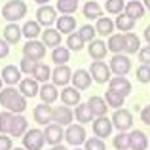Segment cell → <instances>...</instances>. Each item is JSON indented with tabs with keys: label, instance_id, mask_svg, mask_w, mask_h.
I'll use <instances>...</instances> for the list:
<instances>
[{
	"label": "cell",
	"instance_id": "cell-1",
	"mask_svg": "<svg viewBox=\"0 0 150 150\" xmlns=\"http://www.w3.org/2000/svg\"><path fill=\"white\" fill-rule=\"evenodd\" d=\"M0 105L6 106L13 114H21L27 108V97H23L19 89H13L10 86L6 89H0Z\"/></svg>",
	"mask_w": 150,
	"mask_h": 150
},
{
	"label": "cell",
	"instance_id": "cell-2",
	"mask_svg": "<svg viewBox=\"0 0 150 150\" xmlns=\"http://www.w3.org/2000/svg\"><path fill=\"white\" fill-rule=\"evenodd\" d=\"M27 15V4L23 0H10L2 8V17L8 19L10 23H15Z\"/></svg>",
	"mask_w": 150,
	"mask_h": 150
},
{
	"label": "cell",
	"instance_id": "cell-3",
	"mask_svg": "<svg viewBox=\"0 0 150 150\" xmlns=\"http://www.w3.org/2000/svg\"><path fill=\"white\" fill-rule=\"evenodd\" d=\"M21 139H23V148L25 150H42V146L46 144L44 131H40V129H36V127L27 129Z\"/></svg>",
	"mask_w": 150,
	"mask_h": 150
},
{
	"label": "cell",
	"instance_id": "cell-4",
	"mask_svg": "<svg viewBox=\"0 0 150 150\" xmlns=\"http://www.w3.org/2000/svg\"><path fill=\"white\" fill-rule=\"evenodd\" d=\"M110 72H114L116 76H125L131 70V59L127 55L122 53H114V57L110 59Z\"/></svg>",
	"mask_w": 150,
	"mask_h": 150
},
{
	"label": "cell",
	"instance_id": "cell-5",
	"mask_svg": "<svg viewBox=\"0 0 150 150\" xmlns=\"http://www.w3.org/2000/svg\"><path fill=\"white\" fill-rule=\"evenodd\" d=\"M65 139L72 146H80L86 143V129L82 124H70L65 131Z\"/></svg>",
	"mask_w": 150,
	"mask_h": 150
},
{
	"label": "cell",
	"instance_id": "cell-6",
	"mask_svg": "<svg viewBox=\"0 0 150 150\" xmlns=\"http://www.w3.org/2000/svg\"><path fill=\"white\" fill-rule=\"evenodd\" d=\"M112 125L120 131H127L133 127V114L125 108H116V112L112 114Z\"/></svg>",
	"mask_w": 150,
	"mask_h": 150
},
{
	"label": "cell",
	"instance_id": "cell-7",
	"mask_svg": "<svg viewBox=\"0 0 150 150\" xmlns=\"http://www.w3.org/2000/svg\"><path fill=\"white\" fill-rule=\"evenodd\" d=\"M89 74H91V78L97 82V84H106V82L110 80V67L106 65V63L103 61H93L91 63V69H89Z\"/></svg>",
	"mask_w": 150,
	"mask_h": 150
},
{
	"label": "cell",
	"instance_id": "cell-8",
	"mask_svg": "<svg viewBox=\"0 0 150 150\" xmlns=\"http://www.w3.org/2000/svg\"><path fill=\"white\" fill-rule=\"evenodd\" d=\"M23 55L29 59H33V61H40V59H44L46 55V46L42 44V42L38 40H29L25 46H23Z\"/></svg>",
	"mask_w": 150,
	"mask_h": 150
},
{
	"label": "cell",
	"instance_id": "cell-9",
	"mask_svg": "<svg viewBox=\"0 0 150 150\" xmlns=\"http://www.w3.org/2000/svg\"><path fill=\"white\" fill-rule=\"evenodd\" d=\"M55 8H51L48 6V4H44V6H40L38 8V11H36V21H38V25H42V27H51L55 21H57V15H55Z\"/></svg>",
	"mask_w": 150,
	"mask_h": 150
},
{
	"label": "cell",
	"instance_id": "cell-10",
	"mask_svg": "<svg viewBox=\"0 0 150 150\" xmlns=\"http://www.w3.org/2000/svg\"><path fill=\"white\" fill-rule=\"evenodd\" d=\"M65 139V131H63V125H59V124H48L46 125V131H44V141L48 144H59L61 141Z\"/></svg>",
	"mask_w": 150,
	"mask_h": 150
},
{
	"label": "cell",
	"instance_id": "cell-11",
	"mask_svg": "<svg viewBox=\"0 0 150 150\" xmlns=\"http://www.w3.org/2000/svg\"><path fill=\"white\" fill-rule=\"evenodd\" d=\"M74 120V112L69 108V106H57V108L51 110V122H55V124L59 125H70Z\"/></svg>",
	"mask_w": 150,
	"mask_h": 150
},
{
	"label": "cell",
	"instance_id": "cell-12",
	"mask_svg": "<svg viewBox=\"0 0 150 150\" xmlns=\"http://www.w3.org/2000/svg\"><path fill=\"white\" fill-rule=\"evenodd\" d=\"M112 120H108L106 116H97V120H93V133L99 139H105V137H110L112 133Z\"/></svg>",
	"mask_w": 150,
	"mask_h": 150
},
{
	"label": "cell",
	"instance_id": "cell-13",
	"mask_svg": "<svg viewBox=\"0 0 150 150\" xmlns=\"http://www.w3.org/2000/svg\"><path fill=\"white\" fill-rule=\"evenodd\" d=\"M108 89H112V91L127 97L129 93H131V82H129L125 76H114V78L108 80Z\"/></svg>",
	"mask_w": 150,
	"mask_h": 150
},
{
	"label": "cell",
	"instance_id": "cell-14",
	"mask_svg": "<svg viewBox=\"0 0 150 150\" xmlns=\"http://www.w3.org/2000/svg\"><path fill=\"white\" fill-rule=\"evenodd\" d=\"M72 78V70L67 65H57L53 70H51V80H53L55 86H67Z\"/></svg>",
	"mask_w": 150,
	"mask_h": 150
},
{
	"label": "cell",
	"instance_id": "cell-15",
	"mask_svg": "<svg viewBox=\"0 0 150 150\" xmlns=\"http://www.w3.org/2000/svg\"><path fill=\"white\" fill-rule=\"evenodd\" d=\"M38 91H40V88H38V82L34 80V78H23V80L19 82V93H21L23 97H27V99L36 97Z\"/></svg>",
	"mask_w": 150,
	"mask_h": 150
},
{
	"label": "cell",
	"instance_id": "cell-16",
	"mask_svg": "<svg viewBox=\"0 0 150 150\" xmlns=\"http://www.w3.org/2000/svg\"><path fill=\"white\" fill-rule=\"evenodd\" d=\"M148 146V137L141 129H133L129 133V148L131 150H146Z\"/></svg>",
	"mask_w": 150,
	"mask_h": 150
},
{
	"label": "cell",
	"instance_id": "cell-17",
	"mask_svg": "<svg viewBox=\"0 0 150 150\" xmlns=\"http://www.w3.org/2000/svg\"><path fill=\"white\" fill-rule=\"evenodd\" d=\"M51 110H53V108H51L50 105H46V103L34 106V110H33L34 122H36V124H40V125H48L50 122H51Z\"/></svg>",
	"mask_w": 150,
	"mask_h": 150
},
{
	"label": "cell",
	"instance_id": "cell-18",
	"mask_svg": "<svg viewBox=\"0 0 150 150\" xmlns=\"http://www.w3.org/2000/svg\"><path fill=\"white\" fill-rule=\"evenodd\" d=\"M91 80H93L91 74L84 69H78L76 72H72V78H70V82L74 84L76 89H88L89 86H91Z\"/></svg>",
	"mask_w": 150,
	"mask_h": 150
},
{
	"label": "cell",
	"instance_id": "cell-19",
	"mask_svg": "<svg viewBox=\"0 0 150 150\" xmlns=\"http://www.w3.org/2000/svg\"><path fill=\"white\" fill-rule=\"evenodd\" d=\"M2 82L4 84H8V86H15V84H19L21 82V70L17 69L15 65H6L2 69Z\"/></svg>",
	"mask_w": 150,
	"mask_h": 150
},
{
	"label": "cell",
	"instance_id": "cell-20",
	"mask_svg": "<svg viewBox=\"0 0 150 150\" xmlns=\"http://www.w3.org/2000/svg\"><path fill=\"white\" fill-rule=\"evenodd\" d=\"M106 51H108V48L103 40H91L88 46V53L93 61H103L106 57Z\"/></svg>",
	"mask_w": 150,
	"mask_h": 150
},
{
	"label": "cell",
	"instance_id": "cell-21",
	"mask_svg": "<svg viewBox=\"0 0 150 150\" xmlns=\"http://www.w3.org/2000/svg\"><path fill=\"white\" fill-rule=\"evenodd\" d=\"M42 44L46 46V48H57V46H61V33H59L57 29H48L42 33Z\"/></svg>",
	"mask_w": 150,
	"mask_h": 150
},
{
	"label": "cell",
	"instance_id": "cell-22",
	"mask_svg": "<svg viewBox=\"0 0 150 150\" xmlns=\"http://www.w3.org/2000/svg\"><path fill=\"white\" fill-rule=\"evenodd\" d=\"M38 95H40L42 103H46V105H51V103H55V101H57V97H59L57 86H55V84H48V82H46V84L40 88Z\"/></svg>",
	"mask_w": 150,
	"mask_h": 150
},
{
	"label": "cell",
	"instance_id": "cell-23",
	"mask_svg": "<svg viewBox=\"0 0 150 150\" xmlns=\"http://www.w3.org/2000/svg\"><path fill=\"white\" fill-rule=\"evenodd\" d=\"M61 103L67 105V106H76L78 103H80V89H76L74 86H72V88H63Z\"/></svg>",
	"mask_w": 150,
	"mask_h": 150
},
{
	"label": "cell",
	"instance_id": "cell-24",
	"mask_svg": "<svg viewBox=\"0 0 150 150\" xmlns=\"http://www.w3.org/2000/svg\"><path fill=\"white\" fill-rule=\"evenodd\" d=\"M88 106H89V110L93 112V116H105V114H106V108H108L106 101L103 99V97H99V95L89 97Z\"/></svg>",
	"mask_w": 150,
	"mask_h": 150
},
{
	"label": "cell",
	"instance_id": "cell-25",
	"mask_svg": "<svg viewBox=\"0 0 150 150\" xmlns=\"http://www.w3.org/2000/svg\"><path fill=\"white\" fill-rule=\"evenodd\" d=\"M55 23H57V30L61 34H70L76 29V19H74L72 15H61Z\"/></svg>",
	"mask_w": 150,
	"mask_h": 150
},
{
	"label": "cell",
	"instance_id": "cell-26",
	"mask_svg": "<svg viewBox=\"0 0 150 150\" xmlns=\"http://www.w3.org/2000/svg\"><path fill=\"white\" fill-rule=\"evenodd\" d=\"M27 129H29V122H27V118L21 116V114H17V116L13 118V124H11L10 135L11 137H23Z\"/></svg>",
	"mask_w": 150,
	"mask_h": 150
},
{
	"label": "cell",
	"instance_id": "cell-27",
	"mask_svg": "<svg viewBox=\"0 0 150 150\" xmlns=\"http://www.w3.org/2000/svg\"><path fill=\"white\" fill-rule=\"evenodd\" d=\"M21 36H23L21 27H17L15 23H10V25H6V29H4V40H6L8 44H17Z\"/></svg>",
	"mask_w": 150,
	"mask_h": 150
},
{
	"label": "cell",
	"instance_id": "cell-28",
	"mask_svg": "<svg viewBox=\"0 0 150 150\" xmlns=\"http://www.w3.org/2000/svg\"><path fill=\"white\" fill-rule=\"evenodd\" d=\"M74 116H76V122H80V124L93 122V112L89 110L88 103H78V105H76V110H74Z\"/></svg>",
	"mask_w": 150,
	"mask_h": 150
},
{
	"label": "cell",
	"instance_id": "cell-29",
	"mask_svg": "<svg viewBox=\"0 0 150 150\" xmlns=\"http://www.w3.org/2000/svg\"><path fill=\"white\" fill-rule=\"evenodd\" d=\"M125 15H129L131 19H141L144 15V4H141L139 0H129L125 6Z\"/></svg>",
	"mask_w": 150,
	"mask_h": 150
},
{
	"label": "cell",
	"instance_id": "cell-30",
	"mask_svg": "<svg viewBox=\"0 0 150 150\" xmlns=\"http://www.w3.org/2000/svg\"><path fill=\"white\" fill-rule=\"evenodd\" d=\"M124 42H125V46H124L125 53H137V51L141 50V40H139V36L133 34V33H125Z\"/></svg>",
	"mask_w": 150,
	"mask_h": 150
},
{
	"label": "cell",
	"instance_id": "cell-31",
	"mask_svg": "<svg viewBox=\"0 0 150 150\" xmlns=\"http://www.w3.org/2000/svg\"><path fill=\"white\" fill-rule=\"evenodd\" d=\"M30 76H33L36 82L46 84V82L51 78V70H50L48 65H44V63H36V67H34V70H33V74H30Z\"/></svg>",
	"mask_w": 150,
	"mask_h": 150
},
{
	"label": "cell",
	"instance_id": "cell-32",
	"mask_svg": "<svg viewBox=\"0 0 150 150\" xmlns=\"http://www.w3.org/2000/svg\"><path fill=\"white\" fill-rule=\"evenodd\" d=\"M114 27H116L118 30H124V33H131L133 27H135V19H131L125 13H118L116 21H114Z\"/></svg>",
	"mask_w": 150,
	"mask_h": 150
},
{
	"label": "cell",
	"instance_id": "cell-33",
	"mask_svg": "<svg viewBox=\"0 0 150 150\" xmlns=\"http://www.w3.org/2000/svg\"><path fill=\"white\" fill-rule=\"evenodd\" d=\"M95 30L101 36H110L114 30V21L110 17H99L97 19V25H95Z\"/></svg>",
	"mask_w": 150,
	"mask_h": 150
},
{
	"label": "cell",
	"instance_id": "cell-34",
	"mask_svg": "<svg viewBox=\"0 0 150 150\" xmlns=\"http://www.w3.org/2000/svg\"><path fill=\"white\" fill-rule=\"evenodd\" d=\"M69 57H70V50L63 48V46H57V48H53V51H51V61L55 65H67Z\"/></svg>",
	"mask_w": 150,
	"mask_h": 150
},
{
	"label": "cell",
	"instance_id": "cell-35",
	"mask_svg": "<svg viewBox=\"0 0 150 150\" xmlns=\"http://www.w3.org/2000/svg\"><path fill=\"white\" fill-rule=\"evenodd\" d=\"M82 11H84V15L88 19H99V17H103V10H101V6L95 2V0L86 2L84 8H82Z\"/></svg>",
	"mask_w": 150,
	"mask_h": 150
},
{
	"label": "cell",
	"instance_id": "cell-36",
	"mask_svg": "<svg viewBox=\"0 0 150 150\" xmlns=\"http://www.w3.org/2000/svg\"><path fill=\"white\" fill-rule=\"evenodd\" d=\"M124 34H110L108 36V44H106V48H108V51H112V53H122L124 51Z\"/></svg>",
	"mask_w": 150,
	"mask_h": 150
},
{
	"label": "cell",
	"instance_id": "cell-37",
	"mask_svg": "<svg viewBox=\"0 0 150 150\" xmlns=\"http://www.w3.org/2000/svg\"><path fill=\"white\" fill-rule=\"evenodd\" d=\"M21 30L29 40H34L36 36H40V25H38V21H27Z\"/></svg>",
	"mask_w": 150,
	"mask_h": 150
},
{
	"label": "cell",
	"instance_id": "cell-38",
	"mask_svg": "<svg viewBox=\"0 0 150 150\" xmlns=\"http://www.w3.org/2000/svg\"><path fill=\"white\" fill-rule=\"evenodd\" d=\"M57 10L63 15H70L78 10V0H57Z\"/></svg>",
	"mask_w": 150,
	"mask_h": 150
},
{
	"label": "cell",
	"instance_id": "cell-39",
	"mask_svg": "<svg viewBox=\"0 0 150 150\" xmlns=\"http://www.w3.org/2000/svg\"><path fill=\"white\" fill-rule=\"evenodd\" d=\"M105 101H106V105L112 106V108H120V106H124L125 97L120 95V93H116V91H112V89H108V91H106Z\"/></svg>",
	"mask_w": 150,
	"mask_h": 150
},
{
	"label": "cell",
	"instance_id": "cell-40",
	"mask_svg": "<svg viewBox=\"0 0 150 150\" xmlns=\"http://www.w3.org/2000/svg\"><path fill=\"white\" fill-rule=\"evenodd\" d=\"M13 118L15 114L6 110V112H0V133H10L11 124H13Z\"/></svg>",
	"mask_w": 150,
	"mask_h": 150
},
{
	"label": "cell",
	"instance_id": "cell-41",
	"mask_svg": "<svg viewBox=\"0 0 150 150\" xmlns=\"http://www.w3.org/2000/svg\"><path fill=\"white\" fill-rule=\"evenodd\" d=\"M112 144H114V148H116V150H127L129 148V133L120 131L116 137H114Z\"/></svg>",
	"mask_w": 150,
	"mask_h": 150
},
{
	"label": "cell",
	"instance_id": "cell-42",
	"mask_svg": "<svg viewBox=\"0 0 150 150\" xmlns=\"http://www.w3.org/2000/svg\"><path fill=\"white\" fill-rule=\"evenodd\" d=\"M67 46H69V50H72V51H80L84 48V40L80 38V34L70 33L69 38H67Z\"/></svg>",
	"mask_w": 150,
	"mask_h": 150
},
{
	"label": "cell",
	"instance_id": "cell-43",
	"mask_svg": "<svg viewBox=\"0 0 150 150\" xmlns=\"http://www.w3.org/2000/svg\"><path fill=\"white\" fill-rule=\"evenodd\" d=\"M86 148L84 150H106L105 141L99 139V137H91V139H86Z\"/></svg>",
	"mask_w": 150,
	"mask_h": 150
},
{
	"label": "cell",
	"instance_id": "cell-44",
	"mask_svg": "<svg viewBox=\"0 0 150 150\" xmlns=\"http://www.w3.org/2000/svg\"><path fill=\"white\" fill-rule=\"evenodd\" d=\"M78 34H80V38L84 42H91V40H95L97 30H95V27H91V25H84L80 30H78Z\"/></svg>",
	"mask_w": 150,
	"mask_h": 150
},
{
	"label": "cell",
	"instance_id": "cell-45",
	"mask_svg": "<svg viewBox=\"0 0 150 150\" xmlns=\"http://www.w3.org/2000/svg\"><path fill=\"white\" fill-rule=\"evenodd\" d=\"M106 11L112 15H118L122 13V10H124V0H106Z\"/></svg>",
	"mask_w": 150,
	"mask_h": 150
},
{
	"label": "cell",
	"instance_id": "cell-46",
	"mask_svg": "<svg viewBox=\"0 0 150 150\" xmlns=\"http://www.w3.org/2000/svg\"><path fill=\"white\" fill-rule=\"evenodd\" d=\"M137 80L141 84H148L150 82V67L148 65H143V67L137 69Z\"/></svg>",
	"mask_w": 150,
	"mask_h": 150
},
{
	"label": "cell",
	"instance_id": "cell-47",
	"mask_svg": "<svg viewBox=\"0 0 150 150\" xmlns=\"http://www.w3.org/2000/svg\"><path fill=\"white\" fill-rule=\"evenodd\" d=\"M36 63H38V61H33V59H29V57H23V59H21V67H19V70H21V72H25V74H33V70H34V67H36Z\"/></svg>",
	"mask_w": 150,
	"mask_h": 150
},
{
	"label": "cell",
	"instance_id": "cell-48",
	"mask_svg": "<svg viewBox=\"0 0 150 150\" xmlns=\"http://www.w3.org/2000/svg\"><path fill=\"white\" fill-rule=\"evenodd\" d=\"M139 61L143 63V65L150 67V46H144V48L139 50Z\"/></svg>",
	"mask_w": 150,
	"mask_h": 150
},
{
	"label": "cell",
	"instance_id": "cell-49",
	"mask_svg": "<svg viewBox=\"0 0 150 150\" xmlns=\"http://www.w3.org/2000/svg\"><path fill=\"white\" fill-rule=\"evenodd\" d=\"M0 150H11V137L8 133H0Z\"/></svg>",
	"mask_w": 150,
	"mask_h": 150
},
{
	"label": "cell",
	"instance_id": "cell-50",
	"mask_svg": "<svg viewBox=\"0 0 150 150\" xmlns=\"http://www.w3.org/2000/svg\"><path fill=\"white\" fill-rule=\"evenodd\" d=\"M8 53H10V46H8L6 40H0V59L8 57Z\"/></svg>",
	"mask_w": 150,
	"mask_h": 150
},
{
	"label": "cell",
	"instance_id": "cell-51",
	"mask_svg": "<svg viewBox=\"0 0 150 150\" xmlns=\"http://www.w3.org/2000/svg\"><path fill=\"white\" fill-rule=\"evenodd\" d=\"M141 120H143L146 125H150V105L144 106V108L141 110Z\"/></svg>",
	"mask_w": 150,
	"mask_h": 150
},
{
	"label": "cell",
	"instance_id": "cell-52",
	"mask_svg": "<svg viewBox=\"0 0 150 150\" xmlns=\"http://www.w3.org/2000/svg\"><path fill=\"white\" fill-rule=\"evenodd\" d=\"M144 38H146V42H148V46H150V25L144 29Z\"/></svg>",
	"mask_w": 150,
	"mask_h": 150
},
{
	"label": "cell",
	"instance_id": "cell-53",
	"mask_svg": "<svg viewBox=\"0 0 150 150\" xmlns=\"http://www.w3.org/2000/svg\"><path fill=\"white\" fill-rule=\"evenodd\" d=\"M51 150H69V148H67V146H63V144L59 143V144H53V146H51Z\"/></svg>",
	"mask_w": 150,
	"mask_h": 150
},
{
	"label": "cell",
	"instance_id": "cell-54",
	"mask_svg": "<svg viewBox=\"0 0 150 150\" xmlns=\"http://www.w3.org/2000/svg\"><path fill=\"white\" fill-rule=\"evenodd\" d=\"M34 2H38V4H40V6H44V4H48L50 0H34Z\"/></svg>",
	"mask_w": 150,
	"mask_h": 150
},
{
	"label": "cell",
	"instance_id": "cell-55",
	"mask_svg": "<svg viewBox=\"0 0 150 150\" xmlns=\"http://www.w3.org/2000/svg\"><path fill=\"white\" fill-rule=\"evenodd\" d=\"M144 8H148V10H150V0H144Z\"/></svg>",
	"mask_w": 150,
	"mask_h": 150
},
{
	"label": "cell",
	"instance_id": "cell-56",
	"mask_svg": "<svg viewBox=\"0 0 150 150\" xmlns=\"http://www.w3.org/2000/svg\"><path fill=\"white\" fill-rule=\"evenodd\" d=\"M2 84H4V82H2V78H0V89H2Z\"/></svg>",
	"mask_w": 150,
	"mask_h": 150
},
{
	"label": "cell",
	"instance_id": "cell-57",
	"mask_svg": "<svg viewBox=\"0 0 150 150\" xmlns=\"http://www.w3.org/2000/svg\"><path fill=\"white\" fill-rule=\"evenodd\" d=\"M11 150H25V148H11Z\"/></svg>",
	"mask_w": 150,
	"mask_h": 150
},
{
	"label": "cell",
	"instance_id": "cell-58",
	"mask_svg": "<svg viewBox=\"0 0 150 150\" xmlns=\"http://www.w3.org/2000/svg\"><path fill=\"white\" fill-rule=\"evenodd\" d=\"M74 150H84V148H78V146H76V148H74Z\"/></svg>",
	"mask_w": 150,
	"mask_h": 150
}]
</instances>
